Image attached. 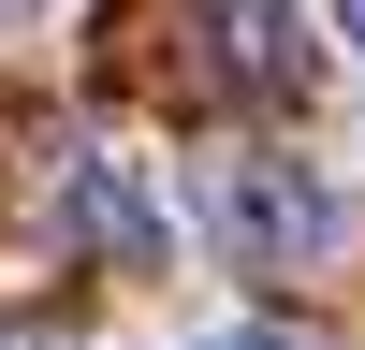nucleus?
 <instances>
[{
	"label": "nucleus",
	"mask_w": 365,
	"mask_h": 350,
	"mask_svg": "<svg viewBox=\"0 0 365 350\" xmlns=\"http://www.w3.org/2000/svg\"><path fill=\"white\" fill-rule=\"evenodd\" d=\"M190 219H205V248H220V262L278 277V262H322V248H336V233H351V204L322 190L307 161H263V146H234V161H205V204H190Z\"/></svg>",
	"instance_id": "1"
},
{
	"label": "nucleus",
	"mask_w": 365,
	"mask_h": 350,
	"mask_svg": "<svg viewBox=\"0 0 365 350\" xmlns=\"http://www.w3.org/2000/svg\"><path fill=\"white\" fill-rule=\"evenodd\" d=\"M58 204H73V233H88V248H117V262H161V248H175V219H161V190H146L132 146H73Z\"/></svg>",
	"instance_id": "2"
},
{
	"label": "nucleus",
	"mask_w": 365,
	"mask_h": 350,
	"mask_svg": "<svg viewBox=\"0 0 365 350\" xmlns=\"http://www.w3.org/2000/svg\"><path fill=\"white\" fill-rule=\"evenodd\" d=\"M322 44H351V73H365V0H322Z\"/></svg>",
	"instance_id": "3"
},
{
	"label": "nucleus",
	"mask_w": 365,
	"mask_h": 350,
	"mask_svg": "<svg viewBox=\"0 0 365 350\" xmlns=\"http://www.w3.org/2000/svg\"><path fill=\"white\" fill-rule=\"evenodd\" d=\"M0 350H58V336H0Z\"/></svg>",
	"instance_id": "4"
},
{
	"label": "nucleus",
	"mask_w": 365,
	"mask_h": 350,
	"mask_svg": "<svg viewBox=\"0 0 365 350\" xmlns=\"http://www.w3.org/2000/svg\"><path fill=\"white\" fill-rule=\"evenodd\" d=\"M0 15H29V0H0Z\"/></svg>",
	"instance_id": "5"
}]
</instances>
